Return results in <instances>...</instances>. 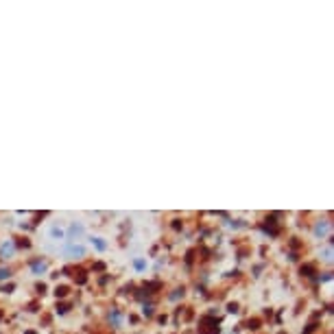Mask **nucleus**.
Here are the masks:
<instances>
[{
    "label": "nucleus",
    "mask_w": 334,
    "mask_h": 334,
    "mask_svg": "<svg viewBox=\"0 0 334 334\" xmlns=\"http://www.w3.org/2000/svg\"><path fill=\"white\" fill-rule=\"evenodd\" d=\"M63 253H66L68 258H77V256H83V253H85V249H83L81 245H72V243H70V245H66Z\"/></svg>",
    "instance_id": "f257e3e1"
},
{
    "label": "nucleus",
    "mask_w": 334,
    "mask_h": 334,
    "mask_svg": "<svg viewBox=\"0 0 334 334\" xmlns=\"http://www.w3.org/2000/svg\"><path fill=\"white\" fill-rule=\"evenodd\" d=\"M0 251H2V256H11L13 247H11V245H2V249H0Z\"/></svg>",
    "instance_id": "f03ea898"
},
{
    "label": "nucleus",
    "mask_w": 334,
    "mask_h": 334,
    "mask_svg": "<svg viewBox=\"0 0 334 334\" xmlns=\"http://www.w3.org/2000/svg\"><path fill=\"white\" fill-rule=\"evenodd\" d=\"M70 234H83V227L81 225H72L70 227Z\"/></svg>",
    "instance_id": "7ed1b4c3"
},
{
    "label": "nucleus",
    "mask_w": 334,
    "mask_h": 334,
    "mask_svg": "<svg viewBox=\"0 0 334 334\" xmlns=\"http://www.w3.org/2000/svg\"><path fill=\"white\" fill-rule=\"evenodd\" d=\"M325 229H328V225H317V234H325Z\"/></svg>",
    "instance_id": "20e7f679"
},
{
    "label": "nucleus",
    "mask_w": 334,
    "mask_h": 334,
    "mask_svg": "<svg viewBox=\"0 0 334 334\" xmlns=\"http://www.w3.org/2000/svg\"><path fill=\"white\" fill-rule=\"evenodd\" d=\"M96 247L99 249H105V243H101V238H96Z\"/></svg>",
    "instance_id": "39448f33"
}]
</instances>
